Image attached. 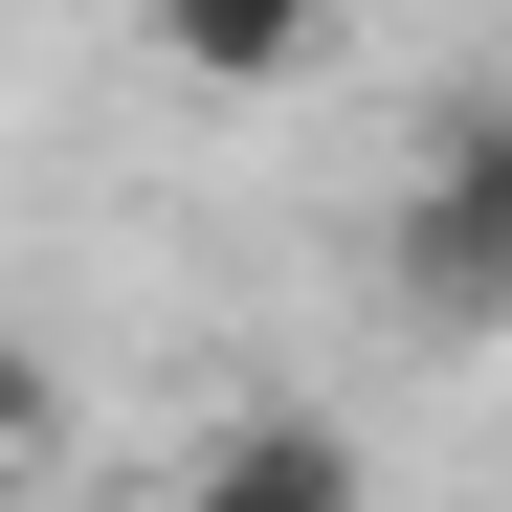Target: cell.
Returning a JSON list of instances; mask_svg holds the SVG:
<instances>
[{"label": "cell", "instance_id": "6da1fadb", "mask_svg": "<svg viewBox=\"0 0 512 512\" xmlns=\"http://www.w3.org/2000/svg\"><path fill=\"white\" fill-rule=\"evenodd\" d=\"M379 268H401V312H446V334L512 312V90L423 134V179H401V245H379Z\"/></svg>", "mask_w": 512, "mask_h": 512}, {"label": "cell", "instance_id": "7a4b0ae2", "mask_svg": "<svg viewBox=\"0 0 512 512\" xmlns=\"http://www.w3.org/2000/svg\"><path fill=\"white\" fill-rule=\"evenodd\" d=\"M179 512H357V446H334V423H223L179 468Z\"/></svg>", "mask_w": 512, "mask_h": 512}, {"label": "cell", "instance_id": "3957f363", "mask_svg": "<svg viewBox=\"0 0 512 512\" xmlns=\"http://www.w3.org/2000/svg\"><path fill=\"white\" fill-rule=\"evenodd\" d=\"M156 67H179V90H290L312 23H290V0H179V23H156Z\"/></svg>", "mask_w": 512, "mask_h": 512}, {"label": "cell", "instance_id": "277c9868", "mask_svg": "<svg viewBox=\"0 0 512 512\" xmlns=\"http://www.w3.org/2000/svg\"><path fill=\"white\" fill-rule=\"evenodd\" d=\"M23 446H45V357L0 334V468H23Z\"/></svg>", "mask_w": 512, "mask_h": 512}]
</instances>
